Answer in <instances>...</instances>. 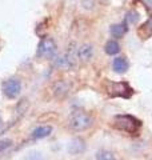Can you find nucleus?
Returning a JSON list of instances; mask_svg holds the SVG:
<instances>
[{"mask_svg":"<svg viewBox=\"0 0 152 160\" xmlns=\"http://www.w3.org/2000/svg\"><path fill=\"white\" fill-rule=\"evenodd\" d=\"M94 56V46L89 43H85L83 46H80L78 48V59H80L82 62H89Z\"/></svg>","mask_w":152,"mask_h":160,"instance_id":"nucleus-7","label":"nucleus"},{"mask_svg":"<svg viewBox=\"0 0 152 160\" xmlns=\"http://www.w3.org/2000/svg\"><path fill=\"white\" fill-rule=\"evenodd\" d=\"M128 31V27H127V22H123V23H119V24H114L112 27H111V35H112L114 38H123L124 33H127Z\"/></svg>","mask_w":152,"mask_h":160,"instance_id":"nucleus-9","label":"nucleus"},{"mask_svg":"<svg viewBox=\"0 0 152 160\" xmlns=\"http://www.w3.org/2000/svg\"><path fill=\"white\" fill-rule=\"evenodd\" d=\"M27 160H44V159H43V156H42V153L40 152L33 151L27 156Z\"/></svg>","mask_w":152,"mask_h":160,"instance_id":"nucleus-17","label":"nucleus"},{"mask_svg":"<svg viewBox=\"0 0 152 160\" xmlns=\"http://www.w3.org/2000/svg\"><path fill=\"white\" fill-rule=\"evenodd\" d=\"M3 92L9 99L18 98L20 95V92H22V82L16 78L8 79L7 82L3 84Z\"/></svg>","mask_w":152,"mask_h":160,"instance_id":"nucleus-6","label":"nucleus"},{"mask_svg":"<svg viewBox=\"0 0 152 160\" xmlns=\"http://www.w3.org/2000/svg\"><path fill=\"white\" fill-rule=\"evenodd\" d=\"M76 59H78V48H75V44H72L67 49V52L55 59V67L63 69L73 68L76 66Z\"/></svg>","mask_w":152,"mask_h":160,"instance_id":"nucleus-1","label":"nucleus"},{"mask_svg":"<svg viewBox=\"0 0 152 160\" xmlns=\"http://www.w3.org/2000/svg\"><path fill=\"white\" fill-rule=\"evenodd\" d=\"M96 160H116L115 156L112 155V152L109 151H99L96 153Z\"/></svg>","mask_w":152,"mask_h":160,"instance_id":"nucleus-14","label":"nucleus"},{"mask_svg":"<svg viewBox=\"0 0 152 160\" xmlns=\"http://www.w3.org/2000/svg\"><path fill=\"white\" fill-rule=\"evenodd\" d=\"M138 20H139V13L136 12V11H129V12H127V15H125V22H127V23H129V24H136V23H138Z\"/></svg>","mask_w":152,"mask_h":160,"instance_id":"nucleus-15","label":"nucleus"},{"mask_svg":"<svg viewBox=\"0 0 152 160\" xmlns=\"http://www.w3.org/2000/svg\"><path fill=\"white\" fill-rule=\"evenodd\" d=\"M114 71L118 73H124L127 69H128V62H127L125 58H116L112 63Z\"/></svg>","mask_w":152,"mask_h":160,"instance_id":"nucleus-10","label":"nucleus"},{"mask_svg":"<svg viewBox=\"0 0 152 160\" xmlns=\"http://www.w3.org/2000/svg\"><path fill=\"white\" fill-rule=\"evenodd\" d=\"M107 92L111 96H120L128 99L132 95V88L127 83H112L107 82Z\"/></svg>","mask_w":152,"mask_h":160,"instance_id":"nucleus-4","label":"nucleus"},{"mask_svg":"<svg viewBox=\"0 0 152 160\" xmlns=\"http://www.w3.org/2000/svg\"><path fill=\"white\" fill-rule=\"evenodd\" d=\"M53 91H55L56 96L63 98L64 95H67V92H68V84L65 82H58L53 87Z\"/></svg>","mask_w":152,"mask_h":160,"instance_id":"nucleus-12","label":"nucleus"},{"mask_svg":"<svg viewBox=\"0 0 152 160\" xmlns=\"http://www.w3.org/2000/svg\"><path fill=\"white\" fill-rule=\"evenodd\" d=\"M141 3L145 6V8L148 9V11H152V0H140Z\"/></svg>","mask_w":152,"mask_h":160,"instance_id":"nucleus-19","label":"nucleus"},{"mask_svg":"<svg viewBox=\"0 0 152 160\" xmlns=\"http://www.w3.org/2000/svg\"><path fill=\"white\" fill-rule=\"evenodd\" d=\"M143 29L148 31V35H152V16L148 19V22L143 24Z\"/></svg>","mask_w":152,"mask_h":160,"instance_id":"nucleus-18","label":"nucleus"},{"mask_svg":"<svg viewBox=\"0 0 152 160\" xmlns=\"http://www.w3.org/2000/svg\"><path fill=\"white\" fill-rule=\"evenodd\" d=\"M67 149H68V152H69L71 155H80L82 152L85 151V143H84V140L80 139V138L72 139V140L69 142Z\"/></svg>","mask_w":152,"mask_h":160,"instance_id":"nucleus-8","label":"nucleus"},{"mask_svg":"<svg viewBox=\"0 0 152 160\" xmlns=\"http://www.w3.org/2000/svg\"><path fill=\"white\" fill-rule=\"evenodd\" d=\"M56 43L53 42V39L51 38H44L40 40L36 55L39 58H53L56 53Z\"/></svg>","mask_w":152,"mask_h":160,"instance_id":"nucleus-5","label":"nucleus"},{"mask_svg":"<svg viewBox=\"0 0 152 160\" xmlns=\"http://www.w3.org/2000/svg\"><path fill=\"white\" fill-rule=\"evenodd\" d=\"M12 146V142L9 139H3V140H0V152H3L4 149H7Z\"/></svg>","mask_w":152,"mask_h":160,"instance_id":"nucleus-16","label":"nucleus"},{"mask_svg":"<svg viewBox=\"0 0 152 160\" xmlns=\"http://www.w3.org/2000/svg\"><path fill=\"white\" fill-rule=\"evenodd\" d=\"M105 52H107L108 55H116V53H119L120 51V46H119V43L118 42H115V40H109V42L105 44Z\"/></svg>","mask_w":152,"mask_h":160,"instance_id":"nucleus-13","label":"nucleus"},{"mask_svg":"<svg viewBox=\"0 0 152 160\" xmlns=\"http://www.w3.org/2000/svg\"><path fill=\"white\" fill-rule=\"evenodd\" d=\"M0 126H2V118H0Z\"/></svg>","mask_w":152,"mask_h":160,"instance_id":"nucleus-20","label":"nucleus"},{"mask_svg":"<svg viewBox=\"0 0 152 160\" xmlns=\"http://www.w3.org/2000/svg\"><path fill=\"white\" fill-rule=\"evenodd\" d=\"M51 132H52V128L49 126H42V127L35 128L32 131V138L33 139H44V138L49 136Z\"/></svg>","mask_w":152,"mask_h":160,"instance_id":"nucleus-11","label":"nucleus"},{"mask_svg":"<svg viewBox=\"0 0 152 160\" xmlns=\"http://www.w3.org/2000/svg\"><path fill=\"white\" fill-rule=\"evenodd\" d=\"M115 126L124 132L134 133L140 127V122L134 116H129V115H119L115 118Z\"/></svg>","mask_w":152,"mask_h":160,"instance_id":"nucleus-2","label":"nucleus"},{"mask_svg":"<svg viewBox=\"0 0 152 160\" xmlns=\"http://www.w3.org/2000/svg\"><path fill=\"white\" fill-rule=\"evenodd\" d=\"M69 126L73 131H84V129L92 126V119L87 113L76 111L72 113V116L69 119Z\"/></svg>","mask_w":152,"mask_h":160,"instance_id":"nucleus-3","label":"nucleus"}]
</instances>
